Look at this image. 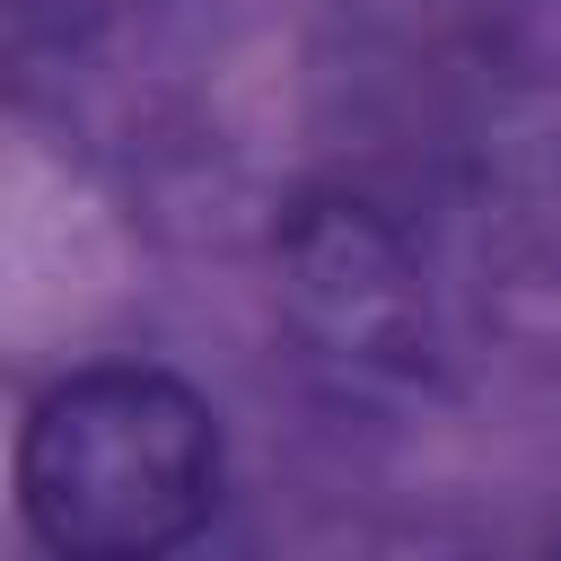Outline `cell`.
<instances>
[{"label":"cell","instance_id":"cell-1","mask_svg":"<svg viewBox=\"0 0 561 561\" xmlns=\"http://www.w3.org/2000/svg\"><path fill=\"white\" fill-rule=\"evenodd\" d=\"M219 412L149 359L70 368L18 430V517L70 561H149L219 508Z\"/></svg>","mask_w":561,"mask_h":561},{"label":"cell","instance_id":"cell-3","mask_svg":"<svg viewBox=\"0 0 561 561\" xmlns=\"http://www.w3.org/2000/svg\"><path fill=\"white\" fill-rule=\"evenodd\" d=\"M552 543H561V526H552Z\"/></svg>","mask_w":561,"mask_h":561},{"label":"cell","instance_id":"cell-2","mask_svg":"<svg viewBox=\"0 0 561 561\" xmlns=\"http://www.w3.org/2000/svg\"><path fill=\"white\" fill-rule=\"evenodd\" d=\"M289 289H298L307 316H316L333 342H351V351H394L403 324H412V307H421L403 245H394L359 202L307 210V219L289 228Z\"/></svg>","mask_w":561,"mask_h":561}]
</instances>
